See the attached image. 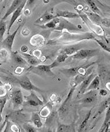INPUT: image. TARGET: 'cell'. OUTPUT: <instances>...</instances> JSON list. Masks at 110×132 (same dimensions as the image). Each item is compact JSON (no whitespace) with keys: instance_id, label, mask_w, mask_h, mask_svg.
I'll return each mask as SVG.
<instances>
[{"instance_id":"46","label":"cell","mask_w":110,"mask_h":132,"mask_svg":"<svg viewBox=\"0 0 110 132\" xmlns=\"http://www.w3.org/2000/svg\"><path fill=\"white\" fill-rule=\"evenodd\" d=\"M23 13H24V14L25 15V16H29L30 14H31V11H30V9H28V8H24V10H23Z\"/></svg>"},{"instance_id":"34","label":"cell","mask_w":110,"mask_h":132,"mask_svg":"<svg viewBox=\"0 0 110 132\" xmlns=\"http://www.w3.org/2000/svg\"><path fill=\"white\" fill-rule=\"evenodd\" d=\"M51 112V109L50 107H49L48 105H45L39 112V116L43 118H46L48 117Z\"/></svg>"},{"instance_id":"16","label":"cell","mask_w":110,"mask_h":132,"mask_svg":"<svg viewBox=\"0 0 110 132\" xmlns=\"http://www.w3.org/2000/svg\"><path fill=\"white\" fill-rule=\"evenodd\" d=\"M56 16L54 15L53 13H50L49 11H46L45 13H43V14L39 16L38 19H36V21H35V24H44L47 22H49L50 21H51L52 19L55 18Z\"/></svg>"},{"instance_id":"22","label":"cell","mask_w":110,"mask_h":132,"mask_svg":"<svg viewBox=\"0 0 110 132\" xmlns=\"http://www.w3.org/2000/svg\"><path fill=\"white\" fill-rule=\"evenodd\" d=\"M59 21H60V18L56 16L55 18L52 19L49 22H47L44 24H37L36 26H39L40 28H43V29H53L57 26Z\"/></svg>"},{"instance_id":"52","label":"cell","mask_w":110,"mask_h":132,"mask_svg":"<svg viewBox=\"0 0 110 132\" xmlns=\"http://www.w3.org/2000/svg\"><path fill=\"white\" fill-rule=\"evenodd\" d=\"M44 3H49V0H44Z\"/></svg>"},{"instance_id":"20","label":"cell","mask_w":110,"mask_h":132,"mask_svg":"<svg viewBox=\"0 0 110 132\" xmlns=\"http://www.w3.org/2000/svg\"><path fill=\"white\" fill-rule=\"evenodd\" d=\"M23 1H24V0H13V1L12 2V3H11V5H10V6L8 8L6 13L5 15L3 16L2 20H3V21H6L8 16H9L10 15H11V14L13 13V11L20 6V4H21Z\"/></svg>"},{"instance_id":"3","label":"cell","mask_w":110,"mask_h":132,"mask_svg":"<svg viewBox=\"0 0 110 132\" xmlns=\"http://www.w3.org/2000/svg\"><path fill=\"white\" fill-rule=\"evenodd\" d=\"M54 68V65L52 64H38L36 66H31L29 69V71L36 73L42 77L46 78V77H51L54 78L55 74L52 72V69Z\"/></svg>"},{"instance_id":"27","label":"cell","mask_w":110,"mask_h":132,"mask_svg":"<svg viewBox=\"0 0 110 132\" xmlns=\"http://www.w3.org/2000/svg\"><path fill=\"white\" fill-rule=\"evenodd\" d=\"M68 57H69L68 55H66V54H63V53L60 52L59 54H58V56L57 57V58H56V59L54 60V61L52 63V64L54 65V68L57 67V66H58L60 64H61V63H63L64 61H65V60H66Z\"/></svg>"},{"instance_id":"43","label":"cell","mask_w":110,"mask_h":132,"mask_svg":"<svg viewBox=\"0 0 110 132\" xmlns=\"http://www.w3.org/2000/svg\"><path fill=\"white\" fill-rule=\"evenodd\" d=\"M10 130L13 131V132H19L20 131V129L18 127V125H16V124H12L10 126Z\"/></svg>"},{"instance_id":"7","label":"cell","mask_w":110,"mask_h":132,"mask_svg":"<svg viewBox=\"0 0 110 132\" xmlns=\"http://www.w3.org/2000/svg\"><path fill=\"white\" fill-rule=\"evenodd\" d=\"M17 82L20 85V87L26 90H34V91H37L39 93H43V90L38 88L37 87H36L34 84H32V82H31V80L29 79V78L27 76H23L21 78H18L17 79Z\"/></svg>"},{"instance_id":"31","label":"cell","mask_w":110,"mask_h":132,"mask_svg":"<svg viewBox=\"0 0 110 132\" xmlns=\"http://www.w3.org/2000/svg\"><path fill=\"white\" fill-rule=\"evenodd\" d=\"M6 23L5 21H3L2 19L0 20V43L3 40V37L5 35V32L6 31Z\"/></svg>"},{"instance_id":"26","label":"cell","mask_w":110,"mask_h":132,"mask_svg":"<svg viewBox=\"0 0 110 132\" xmlns=\"http://www.w3.org/2000/svg\"><path fill=\"white\" fill-rule=\"evenodd\" d=\"M75 128H74V126L73 124H61V123H59L58 124V127L57 129V131H59V132H72V131H75Z\"/></svg>"},{"instance_id":"45","label":"cell","mask_w":110,"mask_h":132,"mask_svg":"<svg viewBox=\"0 0 110 132\" xmlns=\"http://www.w3.org/2000/svg\"><path fill=\"white\" fill-rule=\"evenodd\" d=\"M28 51V46H26V45L21 46V53H27Z\"/></svg>"},{"instance_id":"50","label":"cell","mask_w":110,"mask_h":132,"mask_svg":"<svg viewBox=\"0 0 110 132\" xmlns=\"http://www.w3.org/2000/svg\"><path fill=\"white\" fill-rule=\"evenodd\" d=\"M110 84H109V82H106V88L108 89V90H110Z\"/></svg>"},{"instance_id":"39","label":"cell","mask_w":110,"mask_h":132,"mask_svg":"<svg viewBox=\"0 0 110 132\" xmlns=\"http://www.w3.org/2000/svg\"><path fill=\"white\" fill-rule=\"evenodd\" d=\"M35 2H36V0H27L26 1V4H25V8H28V9H30L31 6H32L33 5H34V3H35Z\"/></svg>"},{"instance_id":"6","label":"cell","mask_w":110,"mask_h":132,"mask_svg":"<svg viewBox=\"0 0 110 132\" xmlns=\"http://www.w3.org/2000/svg\"><path fill=\"white\" fill-rule=\"evenodd\" d=\"M95 63L96 62H92V63L86 64V65L76 66V67H72L70 69H61L60 71H61V72H62L67 77H72V78L75 76H76L77 74H85L86 70Z\"/></svg>"},{"instance_id":"38","label":"cell","mask_w":110,"mask_h":132,"mask_svg":"<svg viewBox=\"0 0 110 132\" xmlns=\"http://www.w3.org/2000/svg\"><path fill=\"white\" fill-rule=\"evenodd\" d=\"M21 35H22L24 37H28V36L30 35L31 31H30V29H28V28H24L23 30L21 31Z\"/></svg>"},{"instance_id":"1","label":"cell","mask_w":110,"mask_h":132,"mask_svg":"<svg viewBox=\"0 0 110 132\" xmlns=\"http://www.w3.org/2000/svg\"><path fill=\"white\" fill-rule=\"evenodd\" d=\"M60 32H61L60 35L53 37L54 39H50L48 42L49 44L55 45L57 43H61L64 45H68V44L78 43L83 40L95 39V36L90 32H80V33H72L68 31L65 32L60 31Z\"/></svg>"},{"instance_id":"29","label":"cell","mask_w":110,"mask_h":132,"mask_svg":"<svg viewBox=\"0 0 110 132\" xmlns=\"http://www.w3.org/2000/svg\"><path fill=\"white\" fill-rule=\"evenodd\" d=\"M109 105H110V97H108L106 100H105L101 104V105H100V107H99V109H98V112H97V114L95 115V117H94V118L95 117H97L98 116H99V115H101L108 106H109Z\"/></svg>"},{"instance_id":"17","label":"cell","mask_w":110,"mask_h":132,"mask_svg":"<svg viewBox=\"0 0 110 132\" xmlns=\"http://www.w3.org/2000/svg\"><path fill=\"white\" fill-rule=\"evenodd\" d=\"M75 90V87H71L70 90H69V94H68V96H67L66 99H65V101L64 102V103H63V104L61 105V107H60V108H59V109H58V112H59L60 114H63V113H65V112L67 111V109H68V104L69 103L70 100H72V94H73V93H74Z\"/></svg>"},{"instance_id":"44","label":"cell","mask_w":110,"mask_h":132,"mask_svg":"<svg viewBox=\"0 0 110 132\" xmlns=\"http://www.w3.org/2000/svg\"><path fill=\"white\" fill-rule=\"evenodd\" d=\"M24 71V68L21 67V66H19V67H18L17 69H15V73L17 75H21Z\"/></svg>"},{"instance_id":"40","label":"cell","mask_w":110,"mask_h":132,"mask_svg":"<svg viewBox=\"0 0 110 132\" xmlns=\"http://www.w3.org/2000/svg\"><path fill=\"white\" fill-rule=\"evenodd\" d=\"M101 24L104 25L106 28H109V26H110L109 25V19L108 18H102Z\"/></svg>"},{"instance_id":"49","label":"cell","mask_w":110,"mask_h":132,"mask_svg":"<svg viewBox=\"0 0 110 132\" xmlns=\"http://www.w3.org/2000/svg\"><path fill=\"white\" fill-rule=\"evenodd\" d=\"M56 97H57V95H56L55 94H52V95H51V97H50V101H52V102L55 101V98H56Z\"/></svg>"},{"instance_id":"14","label":"cell","mask_w":110,"mask_h":132,"mask_svg":"<svg viewBox=\"0 0 110 132\" xmlns=\"http://www.w3.org/2000/svg\"><path fill=\"white\" fill-rule=\"evenodd\" d=\"M96 76V75L92 72L90 75H88V76L83 80V82L80 84V90H79V92H78V96H80V95L83 94L87 91V87L89 86L90 82H91V80L93 79V78H94V76ZM78 96H77V97H78Z\"/></svg>"},{"instance_id":"36","label":"cell","mask_w":110,"mask_h":132,"mask_svg":"<svg viewBox=\"0 0 110 132\" xmlns=\"http://www.w3.org/2000/svg\"><path fill=\"white\" fill-rule=\"evenodd\" d=\"M94 41H96V42L100 45V46L104 50V51H107V52H110V49H109V47L108 46V44L105 43L103 40L95 39H94Z\"/></svg>"},{"instance_id":"11","label":"cell","mask_w":110,"mask_h":132,"mask_svg":"<svg viewBox=\"0 0 110 132\" xmlns=\"http://www.w3.org/2000/svg\"><path fill=\"white\" fill-rule=\"evenodd\" d=\"M12 103L14 109H18L24 104V97L20 89L16 90L12 94Z\"/></svg>"},{"instance_id":"23","label":"cell","mask_w":110,"mask_h":132,"mask_svg":"<svg viewBox=\"0 0 110 132\" xmlns=\"http://www.w3.org/2000/svg\"><path fill=\"white\" fill-rule=\"evenodd\" d=\"M22 56L27 61L28 64H31V66H36L39 64V61L38 60V58H36L33 55L27 54V53H22Z\"/></svg>"},{"instance_id":"30","label":"cell","mask_w":110,"mask_h":132,"mask_svg":"<svg viewBox=\"0 0 110 132\" xmlns=\"http://www.w3.org/2000/svg\"><path fill=\"white\" fill-rule=\"evenodd\" d=\"M108 123H110V107H109V106L106 109V112H105V120H104V122H103V123H102L101 127L100 130H99V132L104 131L105 127H106Z\"/></svg>"},{"instance_id":"37","label":"cell","mask_w":110,"mask_h":132,"mask_svg":"<svg viewBox=\"0 0 110 132\" xmlns=\"http://www.w3.org/2000/svg\"><path fill=\"white\" fill-rule=\"evenodd\" d=\"M23 128L26 132H36V128L30 123H24Z\"/></svg>"},{"instance_id":"9","label":"cell","mask_w":110,"mask_h":132,"mask_svg":"<svg viewBox=\"0 0 110 132\" xmlns=\"http://www.w3.org/2000/svg\"><path fill=\"white\" fill-rule=\"evenodd\" d=\"M25 105L31 107H37L43 105V102L37 96L34 90H31L28 96L25 97Z\"/></svg>"},{"instance_id":"41","label":"cell","mask_w":110,"mask_h":132,"mask_svg":"<svg viewBox=\"0 0 110 132\" xmlns=\"http://www.w3.org/2000/svg\"><path fill=\"white\" fill-rule=\"evenodd\" d=\"M7 94V90L5 89V87L3 86H0V97H3Z\"/></svg>"},{"instance_id":"25","label":"cell","mask_w":110,"mask_h":132,"mask_svg":"<svg viewBox=\"0 0 110 132\" xmlns=\"http://www.w3.org/2000/svg\"><path fill=\"white\" fill-rule=\"evenodd\" d=\"M31 121L34 123V125L37 127V128H40L43 127V122L41 120V117L39 116V113L36 112H33L31 114Z\"/></svg>"},{"instance_id":"32","label":"cell","mask_w":110,"mask_h":132,"mask_svg":"<svg viewBox=\"0 0 110 132\" xmlns=\"http://www.w3.org/2000/svg\"><path fill=\"white\" fill-rule=\"evenodd\" d=\"M7 98H8L7 94L5 95V96H3V97H0V123H1V121L3 120L2 113H3V109L5 107V105H6V103L7 102Z\"/></svg>"},{"instance_id":"4","label":"cell","mask_w":110,"mask_h":132,"mask_svg":"<svg viewBox=\"0 0 110 132\" xmlns=\"http://www.w3.org/2000/svg\"><path fill=\"white\" fill-rule=\"evenodd\" d=\"M75 10L77 11V13L79 14V16H80V18L83 20V21L86 24V25L89 28L90 30H91L94 33H95V34L99 37H103L104 36V30H103V28H101V25L92 22L88 18V16L86 15V13H83L82 10Z\"/></svg>"},{"instance_id":"28","label":"cell","mask_w":110,"mask_h":132,"mask_svg":"<svg viewBox=\"0 0 110 132\" xmlns=\"http://www.w3.org/2000/svg\"><path fill=\"white\" fill-rule=\"evenodd\" d=\"M84 1L86 2V3L89 6V8L92 10V12L94 13H96L98 14H99L100 16L102 14L101 13V11L99 10L98 6H97V4L94 3V0H84Z\"/></svg>"},{"instance_id":"48","label":"cell","mask_w":110,"mask_h":132,"mask_svg":"<svg viewBox=\"0 0 110 132\" xmlns=\"http://www.w3.org/2000/svg\"><path fill=\"white\" fill-rule=\"evenodd\" d=\"M3 87H5V89L7 90V92L8 91H10L11 89H12V87H11V85L10 84H8V82H7V84H3Z\"/></svg>"},{"instance_id":"5","label":"cell","mask_w":110,"mask_h":132,"mask_svg":"<svg viewBox=\"0 0 110 132\" xmlns=\"http://www.w3.org/2000/svg\"><path fill=\"white\" fill-rule=\"evenodd\" d=\"M99 53L98 49H81L74 54L71 55L73 60H88Z\"/></svg>"},{"instance_id":"19","label":"cell","mask_w":110,"mask_h":132,"mask_svg":"<svg viewBox=\"0 0 110 132\" xmlns=\"http://www.w3.org/2000/svg\"><path fill=\"white\" fill-rule=\"evenodd\" d=\"M10 57H11L12 60L13 61V62L16 63L19 66H22V67H23V66H25V65L28 64L27 61L23 57L22 55H20L18 51L11 52Z\"/></svg>"},{"instance_id":"18","label":"cell","mask_w":110,"mask_h":132,"mask_svg":"<svg viewBox=\"0 0 110 132\" xmlns=\"http://www.w3.org/2000/svg\"><path fill=\"white\" fill-rule=\"evenodd\" d=\"M29 43L31 46H33L41 47L45 43V39L42 35L36 34L33 36H31V38L29 40Z\"/></svg>"},{"instance_id":"15","label":"cell","mask_w":110,"mask_h":132,"mask_svg":"<svg viewBox=\"0 0 110 132\" xmlns=\"http://www.w3.org/2000/svg\"><path fill=\"white\" fill-rule=\"evenodd\" d=\"M55 16H57V18H63L66 19H75L80 18L77 13H74L69 10H57L56 11Z\"/></svg>"},{"instance_id":"47","label":"cell","mask_w":110,"mask_h":132,"mask_svg":"<svg viewBox=\"0 0 110 132\" xmlns=\"http://www.w3.org/2000/svg\"><path fill=\"white\" fill-rule=\"evenodd\" d=\"M99 94L101 95V96H106L107 94H108V92H107V90H105V89H101L100 90H99Z\"/></svg>"},{"instance_id":"2","label":"cell","mask_w":110,"mask_h":132,"mask_svg":"<svg viewBox=\"0 0 110 132\" xmlns=\"http://www.w3.org/2000/svg\"><path fill=\"white\" fill-rule=\"evenodd\" d=\"M64 30H66L68 32H83V30L80 26H76L74 24L71 23L66 18H60V21L57 26L53 28V31H63Z\"/></svg>"},{"instance_id":"8","label":"cell","mask_w":110,"mask_h":132,"mask_svg":"<svg viewBox=\"0 0 110 132\" xmlns=\"http://www.w3.org/2000/svg\"><path fill=\"white\" fill-rule=\"evenodd\" d=\"M23 24H24V23H23ZM23 24H19L18 27L17 28V29H16V30L12 33V34H9V35L7 36V37L1 42L2 46H3L4 48H6L10 53L12 52V47H13V42H14L16 35H17L18 31H19V29L21 28V27L23 25Z\"/></svg>"},{"instance_id":"42","label":"cell","mask_w":110,"mask_h":132,"mask_svg":"<svg viewBox=\"0 0 110 132\" xmlns=\"http://www.w3.org/2000/svg\"><path fill=\"white\" fill-rule=\"evenodd\" d=\"M32 54H33V56L36 57V58H40L41 57L42 53H41V51H39V50H35V51L32 52Z\"/></svg>"},{"instance_id":"13","label":"cell","mask_w":110,"mask_h":132,"mask_svg":"<svg viewBox=\"0 0 110 132\" xmlns=\"http://www.w3.org/2000/svg\"><path fill=\"white\" fill-rule=\"evenodd\" d=\"M82 45L80 44H70V45H67L65 46V47L63 48L60 52L65 54L68 56H71L72 54H74L75 53H76L77 51H79L80 50L82 49Z\"/></svg>"},{"instance_id":"33","label":"cell","mask_w":110,"mask_h":132,"mask_svg":"<svg viewBox=\"0 0 110 132\" xmlns=\"http://www.w3.org/2000/svg\"><path fill=\"white\" fill-rule=\"evenodd\" d=\"M91 112H92V109L89 110V111H88V112L86 114V116H85V117H84V119H83V120L82 123H81V124H80V128H79V131H80V132H81V131H82V130L86 127V126H87V122H88V120H90V117Z\"/></svg>"},{"instance_id":"12","label":"cell","mask_w":110,"mask_h":132,"mask_svg":"<svg viewBox=\"0 0 110 132\" xmlns=\"http://www.w3.org/2000/svg\"><path fill=\"white\" fill-rule=\"evenodd\" d=\"M83 97L80 99V102L83 104H93L98 100L96 90H89L87 93L83 94Z\"/></svg>"},{"instance_id":"51","label":"cell","mask_w":110,"mask_h":132,"mask_svg":"<svg viewBox=\"0 0 110 132\" xmlns=\"http://www.w3.org/2000/svg\"><path fill=\"white\" fill-rule=\"evenodd\" d=\"M2 64V63H0V65ZM3 82L1 81V79H0V86H3Z\"/></svg>"},{"instance_id":"24","label":"cell","mask_w":110,"mask_h":132,"mask_svg":"<svg viewBox=\"0 0 110 132\" xmlns=\"http://www.w3.org/2000/svg\"><path fill=\"white\" fill-rule=\"evenodd\" d=\"M99 86H100V77L98 76H95L90 82L89 86L87 88V90L89 91L93 90H97L98 89Z\"/></svg>"},{"instance_id":"10","label":"cell","mask_w":110,"mask_h":132,"mask_svg":"<svg viewBox=\"0 0 110 132\" xmlns=\"http://www.w3.org/2000/svg\"><path fill=\"white\" fill-rule=\"evenodd\" d=\"M26 1L27 0H24V1L20 4V6L16 9L13 13H12V16H11V19L10 21V23H9V25H8V28H7V32H8V35L10 34V29L12 28V26L13 25V24L15 23V21L18 20V18H19L20 16H21V14L23 13V10L25 6V4H26Z\"/></svg>"},{"instance_id":"35","label":"cell","mask_w":110,"mask_h":132,"mask_svg":"<svg viewBox=\"0 0 110 132\" xmlns=\"http://www.w3.org/2000/svg\"><path fill=\"white\" fill-rule=\"evenodd\" d=\"M10 52L7 51L6 48H3V49H0V60L5 61L9 58L10 56Z\"/></svg>"},{"instance_id":"21","label":"cell","mask_w":110,"mask_h":132,"mask_svg":"<svg viewBox=\"0 0 110 132\" xmlns=\"http://www.w3.org/2000/svg\"><path fill=\"white\" fill-rule=\"evenodd\" d=\"M84 13H86V15L88 16V18H89L92 22L95 23V24H97L101 25V22L102 18H101V16L99 14H98V13H94V12H89L88 10L85 11Z\"/></svg>"}]
</instances>
